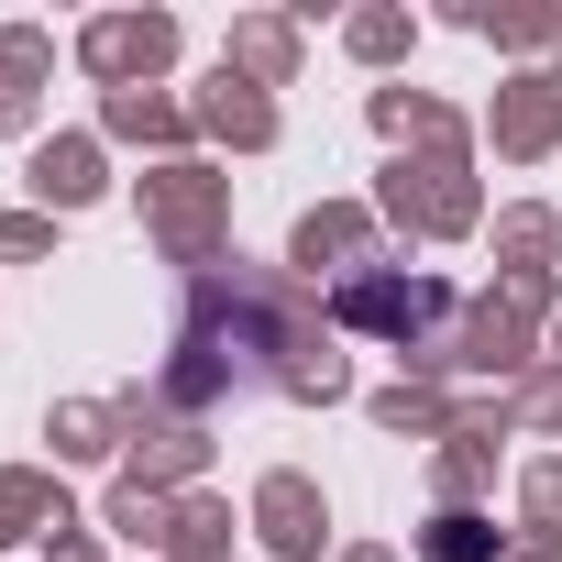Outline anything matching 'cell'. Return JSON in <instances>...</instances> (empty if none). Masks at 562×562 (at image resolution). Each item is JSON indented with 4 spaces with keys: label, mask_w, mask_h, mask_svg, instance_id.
<instances>
[{
    "label": "cell",
    "mask_w": 562,
    "mask_h": 562,
    "mask_svg": "<svg viewBox=\"0 0 562 562\" xmlns=\"http://www.w3.org/2000/svg\"><path fill=\"white\" fill-rule=\"evenodd\" d=\"M430 562H485V540H474V518H441V540H430Z\"/></svg>",
    "instance_id": "1"
}]
</instances>
